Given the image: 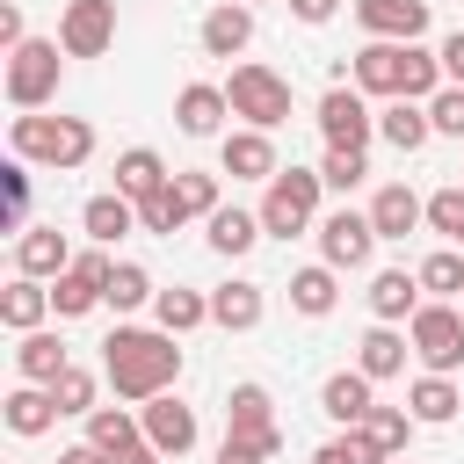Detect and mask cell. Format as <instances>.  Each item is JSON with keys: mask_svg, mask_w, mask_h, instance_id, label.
I'll return each instance as SVG.
<instances>
[{"mask_svg": "<svg viewBox=\"0 0 464 464\" xmlns=\"http://www.w3.org/2000/svg\"><path fill=\"white\" fill-rule=\"evenodd\" d=\"M102 377H109L116 399L145 406V399L174 392V377H181V348H174L167 326H116V334L102 341Z\"/></svg>", "mask_w": 464, "mask_h": 464, "instance_id": "6da1fadb", "label": "cell"}, {"mask_svg": "<svg viewBox=\"0 0 464 464\" xmlns=\"http://www.w3.org/2000/svg\"><path fill=\"white\" fill-rule=\"evenodd\" d=\"M348 87L362 94H384V102H435L450 80H442V51L428 44H362L355 65H348Z\"/></svg>", "mask_w": 464, "mask_h": 464, "instance_id": "7a4b0ae2", "label": "cell"}, {"mask_svg": "<svg viewBox=\"0 0 464 464\" xmlns=\"http://www.w3.org/2000/svg\"><path fill=\"white\" fill-rule=\"evenodd\" d=\"M7 145H14V160H29V167L72 174V167L94 160V123H87V116H44V109H29V116L7 123Z\"/></svg>", "mask_w": 464, "mask_h": 464, "instance_id": "3957f363", "label": "cell"}, {"mask_svg": "<svg viewBox=\"0 0 464 464\" xmlns=\"http://www.w3.org/2000/svg\"><path fill=\"white\" fill-rule=\"evenodd\" d=\"M319 167H283L268 188H261V232L268 239H297V232H319Z\"/></svg>", "mask_w": 464, "mask_h": 464, "instance_id": "277c9868", "label": "cell"}, {"mask_svg": "<svg viewBox=\"0 0 464 464\" xmlns=\"http://www.w3.org/2000/svg\"><path fill=\"white\" fill-rule=\"evenodd\" d=\"M58 80H65V44L58 36H29L7 51V102L29 116V109H51L58 102Z\"/></svg>", "mask_w": 464, "mask_h": 464, "instance_id": "5b68a950", "label": "cell"}, {"mask_svg": "<svg viewBox=\"0 0 464 464\" xmlns=\"http://www.w3.org/2000/svg\"><path fill=\"white\" fill-rule=\"evenodd\" d=\"M225 102H232V116L246 123V130H276V123H290V80L276 72V65H232V80H225Z\"/></svg>", "mask_w": 464, "mask_h": 464, "instance_id": "8992f818", "label": "cell"}, {"mask_svg": "<svg viewBox=\"0 0 464 464\" xmlns=\"http://www.w3.org/2000/svg\"><path fill=\"white\" fill-rule=\"evenodd\" d=\"M406 341H413L420 370L457 377V370H464V304H435V297H428V304L406 319Z\"/></svg>", "mask_w": 464, "mask_h": 464, "instance_id": "52a82bcc", "label": "cell"}, {"mask_svg": "<svg viewBox=\"0 0 464 464\" xmlns=\"http://www.w3.org/2000/svg\"><path fill=\"white\" fill-rule=\"evenodd\" d=\"M210 210H218V174L181 167L152 203H138V225H145V232H181L188 218H210Z\"/></svg>", "mask_w": 464, "mask_h": 464, "instance_id": "ba28073f", "label": "cell"}, {"mask_svg": "<svg viewBox=\"0 0 464 464\" xmlns=\"http://www.w3.org/2000/svg\"><path fill=\"white\" fill-rule=\"evenodd\" d=\"M319 138L326 145H341V152H370V138H377V116H370V94L362 87H348V80H334L326 94H319Z\"/></svg>", "mask_w": 464, "mask_h": 464, "instance_id": "9c48e42d", "label": "cell"}, {"mask_svg": "<svg viewBox=\"0 0 464 464\" xmlns=\"http://www.w3.org/2000/svg\"><path fill=\"white\" fill-rule=\"evenodd\" d=\"M109 276H116L109 246H87V254L51 283V312H58V319H87L94 304H109Z\"/></svg>", "mask_w": 464, "mask_h": 464, "instance_id": "30bf717a", "label": "cell"}, {"mask_svg": "<svg viewBox=\"0 0 464 464\" xmlns=\"http://www.w3.org/2000/svg\"><path fill=\"white\" fill-rule=\"evenodd\" d=\"M377 246H384V239H377L370 210H326V218H319V261H326V268H370Z\"/></svg>", "mask_w": 464, "mask_h": 464, "instance_id": "8fae6325", "label": "cell"}, {"mask_svg": "<svg viewBox=\"0 0 464 464\" xmlns=\"http://www.w3.org/2000/svg\"><path fill=\"white\" fill-rule=\"evenodd\" d=\"M58 44H65V58H102L116 44V0H65Z\"/></svg>", "mask_w": 464, "mask_h": 464, "instance_id": "7c38bea8", "label": "cell"}, {"mask_svg": "<svg viewBox=\"0 0 464 464\" xmlns=\"http://www.w3.org/2000/svg\"><path fill=\"white\" fill-rule=\"evenodd\" d=\"M72 261H80V254H72V239H65L58 225H22V232H14V276L58 283Z\"/></svg>", "mask_w": 464, "mask_h": 464, "instance_id": "4fadbf2b", "label": "cell"}, {"mask_svg": "<svg viewBox=\"0 0 464 464\" xmlns=\"http://www.w3.org/2000/svg\"><path fill=\"white\" fill-rule=\"evenodd\" d=\"M138 420H145V442H152L160 457H188V450H196V435H203V428H196V406H181L174 392L145 399V406H138Z\"/></svg>", "mask_w": 464, "mask_h": 464, "instance_id": "5bb4252c", "label": "cell"}, {"mask_svg": "<svg viewBox=\"0 0 464 464\" xmlns=\"http://www.w3.org/2000/svg\"><path fill=\"white\" fill-rule=\"evenodd\" d=\"M218 167H225L232 181H276V174H283V160H276V138H268V130H246V123L218 138Z\"/></svg>", "mask_w": 464, "mask_h": 464, "instance_id": "9a60e30c", "label": "cell"}, {"mask_svg": "<svg viewBox=\"0 0 464 464\" xmlns=\"http://www.w3.org/2000/svg\"><path fill=\"white\" fill-rule=\"evenodd\" d=\"M355 22L377 44H420L428 36V0H355Z\"/></svg>", "mask_w": 464, "mask_h": 464, "instance_id": "2e32d148", "label": "cell"}, {"mask_svg": "<svg viewBox=\"0 0 464 464\" xmlns=\"http://www.w3.org/2000/svg\"><path fill=\"white\" fill-rule=\"evenodd\" d=\"M225 435H254V442H268V450H283V428H276V399H268V384H232V399H225Z\"/></svg>", "mask_w": 464, "mask_h": 464, "instance_id": "e0dca14e", "label": "cell"}, {"mask_svg": "<svg viewBox=\"0 0 464 464\" xmlns=\"http://www.w3.org/2000/svg\"><path fill=\"white\" fill-rule=\"evenodd\" d=\"M196 44H203V58H239V51L254 44V7H246V0H218V7L203 14Z\"/></svg>", "mask_w": 464, "mask_h": 464, "instance_id": "ac0fdd59", "label": "cell"}, {"mask_svg": "<svg viewBox=\"0 0 464 464\" xmlns=\"http://www.w3.org/2000/svg\"><path fill=\"white\" fill-rule=\"evenodd\" d=\"M420 304H428V290H420L413 268H377V276H370V312H377V326H406Z\"/></svg>", "mask_w": 464, "mask_h": 464, "instance_id": "d6986e66", "label": "cell"}, {"mask_svg": "<svg viewBox=\"0 0 464 464\" xmlns=\"http://www.w3.org/2000/svg\"><path fill=\"white\" fill-rule=\"evenodd\" d=\"M225 116H232V102H225V87H210V80H188V87L174 94V123H181V138H218Z\"/></svg>", "mask_w": 464, "mask_h": 464, "instance_id": "ffe728a7", "label": "cell"}, {"mask_svg": "<svg viewBox=\"0 0 464 464\" xmlns=\"http://www.w3.org/2000/svg\"><path fill=\"white\" fill-rule=\"evenodd\" d=\"M261 319H268V290H261V283H239V276H232V283L210 290V326H225V334H254Z\"/></svg>", "mask_w": 464, "mask_h": 464, "instance_id": "44dd1931", "label": "cell"}, {"mask_svg": "<svg viewBox=\"0 0 464 464\" xmlns=\"http://www.w3.org/2000/svg\"><path fill=\"white\" fill-rule=\"evenodd\" d=\"M65 370H72V355H65V341H58L51 326L14 334V377H22V384H58Z\"/></svg>", "mask_w": 464, "mask_h": 464, "instance_id": "7402d4cb", "label": "cell"}, {"mask_svg": "<svg viewBox=\"0 0 464 464\" xmlns=\"http://www.w3.org/2000/svg\"><path fill=\"white\" fill-rule=\"evenodd\" d=\"M370 406H377V384H370L362 370H334V377L319 384V413H326L334 428H362Z\"/></svg>", "mask_w": 464, "mask_h": 464, "instance_id": "603a6c76", "label": "cell"}, {"mask_svg": "<svg viewBox=\"0 0 464 464\" xmlns=\"http://www.w3.org/2000/svg\"><path fill=\"white\" fill-rule=\"evenodd\" d=\"M0 420H7V435H51L65 413H58V399H51V384H14L7 399H0Z\"/></svg>", "mask_w": 464, "mask_h": 464, "instance_id": "cb8c5ba5", "label": "cell"}, {"mask_svg": "<svg viewBox=\"0 0 464 464\" xmlns=\"http://www.w3.org/2000/svg\"><path fill=\"white\" fill-rule=\"evenodd\" d=\"M370 225H377V239H406L413 225H428V196H413L406 181H384L370 196Z\"/></svg>", "mask_w": 464, "mask_h": 464, "instance_id": "d4e9b609", "label": "cell"}, {"mask_svg": "<svg viewBox=\"0 0 464 464\" xmlns=\"http://www.w3.org/2000/svg\"><path fill=\"white\" fill-rule=\"evenodd\" d=\"M203 239H210V254H225V261H239V254H254V239H268V232H261V210H239V203H218V210L203 218Z\"/></svg>", "mask_w": 464, "mask_h": 464, "instance_id": "484cf974", "label": "cell"}, {"mask_svg": "<svg viewBox=\"0 0 464 464\" xmlns=\"http://www.w3.org/2000/svg\"><path fill=\"white\" fill-rule=\"evenodd\" d=\"M406 413H413L420 428H450V420L464 413V392H457V377H435V370H420V377L406 384Z\"/></svg>", "mask_w": 464, "mask_h": 464, "instance_id": "4316f807", "label": "cell"}, {"mask_svg": "<svg viewBox=\"0 0 464 464\" xmlns=\"http://www.w3.org/2000/svg\"><path fill=\"white\" fill-rule=\"evenodd\" d=\"M167 181H174V174H167V160H160L152 145H130V152H116V196H130V203H152Z\"/></svg>", "mask_w": 464, "mask_h": 464, "instance_id": "83f0119b", "label": "cell"}, {"mask_svg": "<svg viewBox=\"0 0 464 464\" xmlns=\"http://www.w3.org/2000/svg\"><path fill=\"white\" fill-rule=\"evenodd\" d=\"M80 232H87L94 246H116L123 232H138V203H130V196H116V188H102V196H87Z\"/></svg>", "mask_w": 464, "mask_h": 464, "instance_id": "f1b7e54d", "label": "cell"}, {"mask_svg": "<svg viewBox=\"0 0 464 464\" xmlns=\"http://www.w3.org/2000/svg\"><path fill=\"white\" fill-rule=\"evenodd\" d=\"M44 319H51V283L14 276V283L0 290V326H7V334H36Z\"/></svg>", "mask_w": 464, "mask_h": 464, "instance_id": "f546056e", "label": "cell"}, {"mask_svg": "<svg viewBox=\"0 0 464 464\" xmlns=\"http://www.w3.org/2000/svg\"><path fill=\"white\" fill-rule=\"evenodd\" d=\"M406 355H413V341H406L399 326H370V334L355 341V370H362L370 384H384V377H399V370H406Z\"/></svg>", "mask_w": 464, "mask_h": 464, "instance_id": "4dcf8cb0", "label": "cell"}, {"mask_svg": "<svg viewBox=\"0 0 464 464\" xmlns=\"http://www.w3.org/2000/svg\"><path fill=\"white\" fill-rule=\"evenodd\" d=\"M377 138H384L392 152H420V145L435 138L428 102H384V109H377Z\"/></svg>", "mask_w": 464, "mask_h": 464, "instance_id": "1f68e13d", "label": "cell"}, {"mask_svg": "<svg viewBox=\"0 0 464 464\" xmlns=\"http://www.w3.org/2000/svg\"><path fill=\"white\" fill-rule=\"evenodd\" d=\"M87 442H94V450H109V457L138 450V442H145V420H138V406H94V413H87Z\"/></svg>", "mask_w": 464, "mask_h": 464, "instance_id": "d6a6232c", "label": "cell"}, {"mask_svg": "<svg viewBox=\"0 0 464 464\" xmlns=\"http://www.w3.org/2000/svg\"><path fill=\"white\" fill-rule=\"evenodd\" d=\"M341 268H326V261H312V268H297L290 276V312H304V319H326L334 304H341V283H334Z\"/></svg>", "mask_w": 464, "mask_h": 464, "instance_id": "836d02e7", "label": "cell"}, {"mask_svg": "<svg viewBox=\"0 0 464 464\" xmlns=\"http://www.w3.org/2000/svg\"><path fill=\"white\" fill-rule=\"evenodd\" d=\"M152 319H160V326H167V334L181 341V334H196V326L210 319V297H203V290H181V283H174V290H160V297H152Z\"/></svg>", "mask_w": 464, "mask_h": 464, "instance_id": "e575fe53", "label": "cell"}, {"mask_svg": "<svg viewBox=\"0 0 464 464\" xmlns=\"http://www.w3.org/2000/svg\"><path fill=\"white\" fill-rule=\"evenodd\" d=\"M413 276H420V290H428L435 304H457V297H464V246H435Z\"/></svg>", "mask_w": 464, "mask_h": 464, "instance_id": "d590c367", "label": "cell"}, {"mask_svg": "<svg viewBox=\"0 0 464 464\" xmlns=\"http://www.w3.org/2000/svg\"><path fill=\"white\" fill-rule=\"evenodd\" d=\"M312 464H392V457H384V442H377L370 428H341L334 442L312 450Z\"/></svg>", "mask_w": 464, "mask_h": 464, "instance_id": "8d00e7d4", "label": "cell"}, {"mask_svg": "<svg viewBox=\"0 0 464 464\" xmlns=\"http://www.w3.org/2000/svg\"><path fill=\"white\" fill-rule=\"evenodd\" d=\"M160 297V283L138 268V261H116V276H109V312H138V304H152Z\"/></svg>", "mask_w": 464, "mask_h": 464, "instance_id": "74e56055", "label": "cell"}, {"mask_svg": "<svg viewBox=\"0 0 464 464\" xmlns=\"http://www.w3.org/2000/svg\"><path fill=\"white\" fill-rule=\"evenodd\" d=\"M362 428L384 442V457H406V442H413V428H420V420H413L406 406H370V413H362Z\"/></svg>", "mask_w": 464, "mask_h": 464, "instance_id": "f35d334b", "label": "cell"}, {"mask_svg": "<svg viewBox=\"0 0 464 464\" xmlns=\"http://www.w3.org/2000/svg\"><path fill=\"white\" fill-rule=\"evenodd\" d=\"M428 232H442L450 246H464V181H450V188L428 196Z\"/></svg>", "mask_w": 464, "mask_h": 464, "instance_id": "ab89813d", "label": "cell"}, {"mask_svg": "<svg viewBox=\"0 0 464 464\" xmlns=\"http://www.w3.org/2000/svg\"><path fill=\"white\" fill-rule=\"evenodd\" d=\"M319 181H326V188H341V196H348V188H362V181H370V152H341V145H326Z\"/></svg>", "mask_w": 464, "mask_h": 464, "instance_id": "60d3db41", "label": "cell"}, {"mask_svg": "<svg viewBox=\"0 0 464 464\" xmlns=\"http://www.w3.org/2000/svg\"><path fill=\"white\" fill-rule=\"evenodd\" d=\"M51 399H58V413H80V420H87V413H94V370L72 362V370L51 384Z\"/></svg>", "mask_w": 464, "mask_h": 464, "instance_id": "b9f144b4", "label": "cell"}, {"mask_svg": "<svg viewBox=\"0 0 464 464\" xmlns=\"http://www.w3.org/2000/svg\"><path fill=\"white\" fill-rule=\"evenodd\" d=\"M428 123H435V138H464V87H442L428 102Z\"/></svg>", "mask_w": 464, "mask_h": 464, "instance_id": "7bdbcfd3", "label": "cell"}, {"mask_svg": "<svg viewBox=\"0 0 464 464\" xmlns=\"http://www.w3.org/2000/svg\"><path fill=\"white\" fill-rule=\"evenodd\" d=\"M0 188H7V225L22 232V210H29V160H7V167H0Z\"/></svg>", "mask_w": 464, "mask_h": 464, "instance_id": "ee69618b", "label": "cell"}, {"mask_svg": "<svg viewBox=\"0 0 464 464\" xmlns=\"http://www.w3.org/2000/svg\"><path fill=\"white\" fill-rule=\"evenodd\" d=\"M268 457H276V450L254 442V435H225V442H218V464H268Z\"/></svg>", "mask_w": 464, "mask_h": 464, "instance_id": "f6af8a7d", "label": "cell"}, {"mask_svg": "<svg viewBox=\"0 0 464 464\" xmlns=\"http://www.w3.org/2000/svg\"><path fill=\"white\" fill-rule=\"evenodd\" d=\"M290 14H297L304 29H326V22L341 14V0H290Z\"/></svg>", "mask_w": 464, "mask_h": 464, "instance_id": "bcb514c9", "label": "cell"}, {"mask_svg": "<svg viewBox=\"0 0 464 464\" xmlns=\"http://www.w3.org/2000/svg\"><path fill=\"white\" fill-rule=\"evenodd\" d=\"M442 80H450V87H464V29H457V36H442Z\"/></svg>", "mask_w": 464, "mask_h": 464, "instance_id": "7dc6e473", "label": "cell"}, {"mask_svg": "<svg viewBox=\"0 0 464 464\" xmlns=\"http://www.w3.org/2000/svg\"><path fill=\"white\" fill-rule=\"evenodd\" d=\"M0 44H7V51H14V44H29V22H22V7H14V0L0 7Z\"/></svg>", "mask_w": 464, "mask_h": 464, "instance_id": "c3c4849f", "label": "cell"}, {"mask_svg": "<svg viewBox=\"0 0 464 464\" xmlns=\"http://www.w3.org/2000/svg\"><path fill=\"white\" fill-rule=\"evenodd\" d=\"M58 464H116V457L94 450V442H72V450H58Z\"/></svg>", "mask_w": 464, "mask_h": 464, "instance_id": "681fc988", "label": "cell"}, {"mask_svg": "<svg viewBox=\"0 0 464 464\" xmlns=\"http://www.w3.org/2000/svg\"><path fill=\"white\" fill-rule=\"evenodd\" d=\"M116 464H167V457H160V450H152V442H138V450H123V457H116Z\"/></svg>", "mask_w": 464, "mask_h": 464, "instance_id": "f907efd6", "label": "cell"}, {"mask_svg": "<svg viewBox=\"0 0 464 464\" xmlns=\"http://www.w3.org/2000/svg\"><path fill=\"white\" fill-rule=\"evenodd\" d=\"M246 7H261V0H246Z\"/></svg>", "mask_w": 464, "mask_h": 464, "instance_id": "816d5d0a", "label": "cell"}]
</instances>
